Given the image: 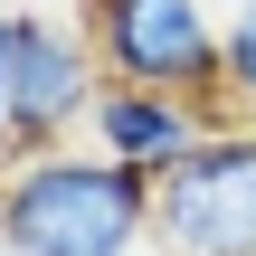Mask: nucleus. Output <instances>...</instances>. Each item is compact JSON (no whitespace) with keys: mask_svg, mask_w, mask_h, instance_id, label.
Masks as SVG:
<instances>
[{"mask_svg":"<svg viewBox=\"0 0 256 256\" xmlns=\"http://www.w3.org/2000/svg\"><path fill=\"white\" fill-rule=\"evenodd\" d=\"M152 180L114 152H38L0 171V256H142Z\"/></svg>","mask_w":256,"mask_h":256,"instance_id":"f257e3e1","label":"nucleus"},{"mask_svg":"<svg viewBox=\"0 0 256 256\" xmlns=\"http://www.w3.org/2000/svg\"><path fill=\"white\" fill-rule=\"evenodd\" d=\"M256 95V0L228 10V104H247Z\"/></svg>","mask_w":256,"mask_h":256,"instance_id":"423d86ee","label":"nucleus"},{"mask_svg":"<svg viewBox=\"0 0 256 256\" xmlns=\"http://www.w3.org/2000/svg\"><path fill=\"white\" fill-rule=\"evenodd\" d=\"M152 247L162 256H256V133L218 124L180 171L152 180Z\"/></svg>","mask_w":256,"mask_h":256,"instance_id":"7ed1b4c3","label":"nucleus"},{"mask_svg":"<svg viewBox=\"0 0 256 256\" xmlns=\"http://www.w3.org/2000/svg\"><path fill=\"white\" fill-rule=\"evenodd\" d=\"M104 95V57L86 38V19H48L19 10V66H10V171L57 152Z\"/></svg>","mask_w":256,"mask_h":256,"instance_id":"20e7f679","label":"nucleus"},{"mask_svg":"<svg viewBox=\"0 0 256 256\" xmlns=\"http://www.w3.org/2000/svg\"><path fill=\"white\" fill-rule=\"evenodd\" d=\"M86 124H95V152H114V162H133L142 180H162V171H180L228 114H218V104H190V95H162V86H104Z\"/></svg>","mask_w":256,"mask_h":256,"instance_id":"39448f33","label":"nucleus"},{"mask_svg":"<svg viewBox=\"0 0 256 256\" xmlns=\"http://www.w3.org/2000/svg\"><path fill=\"white\" fill-rule=\"evenodd\" d=\"M238 124H247V133H256V95H247V114H238Z\"/></svg>","mask_w":256,"mask_h":256,"instance_id":"6e6552de","label":"nucleus"},{"mask_svg":"<svg viewBox=\"0 0 256 256\" xmlns=\"http://www.w3.org/2000/svg\"><path fill=\"white\" fill-rule=\"evenodd\" d=\"M76 19L104 57V86H162L228 114V28L209 0H86Z\"/></svg>","mask_w":256,"mask_h":256,"instance_id":"f03ea898","label":"nucleus"},{"mask_svg":"<svg viewBox=\"0 0 256 256\" xmlns=\"http://www.w3.org/2000/svg\"><path fill=\"white\" fill-rule=\"evenodd\" d=\"M10 66H19V10L0 0V171H10Z\"/></svg>","mask_w":256,"mask_h":256,"instance_id":"0eeeda50","label":"nucleus"}]
</instances>
